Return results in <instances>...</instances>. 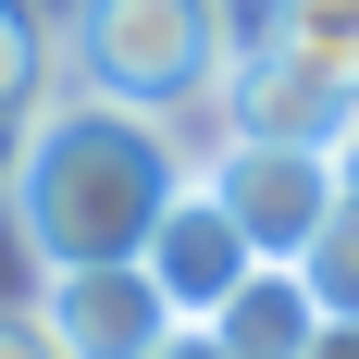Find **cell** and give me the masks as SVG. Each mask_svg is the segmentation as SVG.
<instances>
[{
  "label": "cell",
  "instance_id": "6",
  "mask_svg": "<svg viewBox=\"0 0 359 359\" xmlns=\"http://www.w3.org/2000/svg\"><path fill=\"white\" fill-rule=\"evenodd\" d=\"M236 25H248V50H273L310 87L359 100V0H236Z\"/></svg>",
  "mask_w": 359,
  "mask_h": 359
},
{
  "label": "cell",
  "instance_id": "11",
  "mask_svg": "<svg viewBox=\"0 0 359 359\" xmlns=\"http://www.w3.org/2000/svg\"><path fill=\"white\" fill-rule=\"evenodd\" d=\"M149 359H236V347H223L211 323H174V334H161V347H149Z\"/></svg>",
  "mask_w": 359,
  "mask_h": 359
},
{
  "label": "cell",
  "instance_id": "13",
  "mask_svg": "<svg viewBox=\"0 0 359 359\" xmlns=\"http://www.w3.org/2000/svg\"><path fill=\"white\" fill-rule=\"evenodd\" d=\"M334 186H359V111L334 124Z\"/></svg>",
  "mask_w": 359,
  "mask_h": 359
},
{
  "label": "cell",
  "instance_id": "3",
  "mask_svg": "<svg viewBox=\"0 0 359 359\" xmlns=\"http://www.w3.org/2000/svg\"><path fill=\"white\" fill-rule=\"evenodd\" d=\"M198 186L236 211V236H248L260 260H310V236H323V211H334V149L211 137V149H198Z\"/></svg>",
  "mask_w": 359,
  "mask_h": 359
},
{
  "label": "cell",
  "instance_id": "2",
  "mask_svg": "<svg viewBox=\"0 0 359 359\" xmlns=\"http://www.w3.org/2000/svg\"><path fill=\"white\" fill-rule=\"evenodd\" d=\"M236 37V0H62V87L186 124L223 100Z\"/></svg>",
  "mask_w": 359,
  "mask_h": 359
},
{
  "label": "cell",
  "instance_id": "4",
  "mask_svg": "<svg viewBox=\"0 0 359 359\" xmlns=\"http://www.w3.org/2000/svg\"><path fill=\"white\" fill-rule=\"evenodd\" d=\"M25 310L50 323L62 359H149L161 334H174V297L149 285V260H74V273H37Z\"/></svg>",
  "mask_w": 359,
  "mask_h": 359
},
{
  "label": "cell",
  "instance_id": "8",
  "mask_svg": "<svg viewBox=\"0 0 359 359\" xmlns=\"http://www.w3.org/2000/svg\"><path fill=\"white\" fill-rule=\"evenodd\" d=\"M62 100V13L50 0H0V161L25 149V124Z\"/></svg>",
  "mask_w": 359,
  "mask_h": 359
},
{
  "label": "cell",
  "instance_id": "1",
  "mask_svg": "<svg viewBox=\"0 0 359 359\" xmlns=\"http://www.w3.org/2000/svg\"><path fill=\"white\" fill-rule=\"evenodd\" d=\"M186 137L161 124V111H124V100H87V87H62V100L25 124V149L0 161V223L25 236L37 273H74V260H137L149 223L186 198Z\"/></svg>",
  "mask_w": 359,
  "mask_h": 359
},
{
  "label": "cell",
  "instance_id": "7",
  "mask_svg": "<svg viewBox=\"0 0 359 359\" xmlns=\"http://www.w3.org/2000/svg\"><path fill=\"white\" fill-rule=\"evenodd\" d=\"M323 323H334V310H323V285H310L297 260H260L248 285L211 310V334H223L236 359H310V347H323Z\"/></svg>",
  "mask_w": 359,
  "mask_h": 359
},
{
  "label": "cell",
  "instance_id": "9",
  "mask_svg": "<svg viewBox=\"0 0 359 359\" xmlns=\"http://www.w3.org/2000/svg\"><path fill=\"white\" fill-rule=\"evenodd\" d=\"M297 273L323 285V310H359V186H334V211H323V236H310Z\"/></svg>",
  "mask_w": 359,
  "mask_h": 359
},
{
  "label": "cell",
  "instance_id": "10",
  "mask_svg": "<svg viewBox=\"0 0 359 359\" xmlns=\"http://www.w3.org/2000/svg\"><path fill=\"white\" fill-rule=\"evenodd\" d=\"M0 359H62V347H50V323H37V310H0Z\"/></svg>",
  "mask_w": 359,
  "mask_h": 359
},
{
  "label": "cell",
  "instance_id": "12",
  "mask_svg": "<svg viewBox=\"0 0 359 359\" xmlns=\"http://www.w3.org/2000/svg\"><path fill=\"white\" fill-rule=\"evenodd\" d=\"M310 359H359V310H334V323H323V347H310Z\"/></svg>",
  "mask_w": 359,
  "mask_h": 359
},
{
  "label": "cell",
  "instance_id": "5",
  "mask_svg": "<svg viewBox=\"0 0 359 359\" xmlns=\"http://www.w3.org/2000/svg\"><path fill=\"white\" fill-rule=\"evenodd\" d=\"M137 260H149V285L174 297V323H211L223 297H236V285L260 273V248L236 236V211H223V198H211L198 174H186V198H174V211L149 223V248H137Z\"/></svg>",
  "mask_w": 359,
  "mask_h": 359
}]
</instances>
